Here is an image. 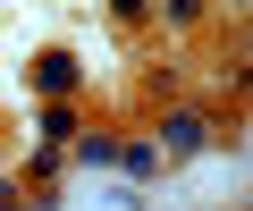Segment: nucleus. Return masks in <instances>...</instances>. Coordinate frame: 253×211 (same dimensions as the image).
I'll return each mask as SVG.
<instances>
[{"mask_svg": "<svg viewBox=\"0 0 253 211\" xmlns=\"http://www.w3.org/2000/svg\"><path fill=\"white\" fill-rule=\"evenodd\" d=\"M110 9H118L126 26H135V17H152V0H110Z\"/></svg>", "mask_w": 253, "mask_h": 211, "instance_id": "423d86ee", "label": "nucleus"}, {"mask_svg": "<svg viewBox=\"0 0 253 211\" xmlns=\"http://www.w3.org/2000/svg\"><path fill=\"white\" fill-rule=\"evenodd\" d=\"M76 161H84V169H110V161H118V135H93V127H84V135H76Z\"/></svg>", "mask_w": 253, "mask_h": 211, "instance_id": "7ed1b4c3", "label": "nucleus"}, {"mask_svg": "<svg viewBox=\"0 0 253 211\" xmlns=\"http://www.w3.org/2000/svg\"><path fill=\"white\" fill-rule=\"evenodd\" d=\"M34 84H42L51 101H68V93L84 84V68H76V51H42V59H34Z\"/></svg>", "mask_w": 253, "mask_h": 211, "instance_id": "f03ea898", "label": "nucleus"}, {"mask_svg": "<svg viewBox=\"0 0 253 211\" xmlns=\"http://www.w3.org/2000/svg\"><path fill=\"white\" fill-rule=\"evenodd\" d=\"M118 169H126V177H161V152H152V144H118Z\"/></svg>", "mask_w": 253, "mask_h": 211, "instance_id": "20e7f679", "label": "nucleus"}, {"mask_svg": "<svg viewBox=\"0 0 253 211\" xmlns=\"http://www.w3.org/2000/svg\"><path fill=\"white\" fill-rule=\"evenodd\" d=\"M203 144H211V127H203L194 110H169V119H161V144H152V152H161V161H194Z\"/></svg>", "mask_w": 253, "mask_h": 211, "instance_id": "f257e3e1", "label": "nucleus"}, {"mask_svg": "<svg viewBox=\"0 0 253 211\" xmlns=\"http://www.w3.org/2000/svg\"><path fill=\"white\" fill-rule=\"evenodd\" d=\"M161 17H169V26H194V17H203V0H161Z\"/></svg>", "mask_w": 253, "mask_h": 211, "instance_id": "39448f33", "label": "nucleus"}, {"mask_svg": "<svg viewBox=\"0 0 253 211\" xmlns=\"http://www.w3.org/2000/svg\"><path fill=\"white\" fill-rule=\"evenodd\" d=\"M17 203H26V194H17V177H0V211H17Z\"/></svg>", "mask_w": 253, "mask_h": 211, "instance_id": "0eeeda50", "label": "nucleus"}]
</instances>
